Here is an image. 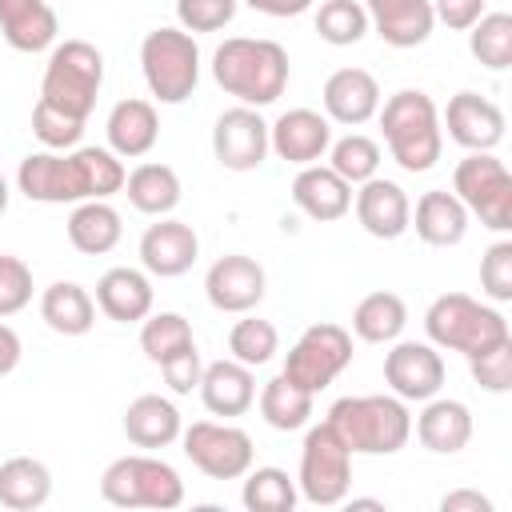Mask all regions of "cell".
I'll list each match as a JSON object with an SVG mask.
<instances>
[{
    "mask_svg": "<svg viewBox=\"0 0 512 512\" xmlns=\"http://www.w3.org/2000/svg\"><path fill=\"white\" fill-rule=\"evenodd\" d=\"M84 124H88V120L68 116V112H60V108H52L48 100H36V108H32V136H36L48 152H68V148H76L80 136H84Z\"/></svg>",
    "mask_w": 512,
    "mask_h": 512,
    "instance_id": "42",
    "label": "cell"
},
{
    "mask_svg": "<svg viewBox=\"0 0 512 512\" xmlns=\"http://www.w3.org/2000/svg\"><path fill=\"white\" fill-rule=\"evenodd\" d=\"M328 144H332V120L316 108H288L268 124V148L296 168L320 164L328 156Z\"/></svg>",
    "mask_w": 512,
    "mask_h": 512,
    "instance_id": "17",
    "label": "cell"
},
{
    "mask_svg": "<svg viewBox=\"0 0 512 512\" xmlns=\"http://www.w3.org/2000/svg\"><path fill=\"white\" fill-rule=\"evenodd\" d=\"M468 368H472V380L484 392H512V340H504V344L472 356Z\"/></svg>",
    "mask_w": 512,
    "mask_h": 512,
    "instance_id": "46",
    "label": "cell"
},
{
    "mask_svg": "<svg viewBox=\"0 0 512 512\" xmlns=\"http://www.w3.org/2000/svg\"><path fill=\"white\" fill-rule=\"evenodd\" d=\"M324 116L332 124H344V128H360L368 124L376 112H380V84L368 68H336L328 80H324Z\"/></svg>",
    "mask_w": 512,
    "mask_h": 512,
    "instance_id": "21",
    "label": "cell"
},
{
    "mask_svg": "<svg viewBox=\"0 0 512 512\" xmlns=\"http://www.w3.org/2000/svg\"><path fill=\"white\" fill-rule=\"evenodd\" d=\"M96 308L116 320V324H140L152 304H156V292H152V276L144 268H108L100 280H96Z\"/></svg>",
    "mask_w": 512,
    "mask_h": 512,
    "instance_id": "23",
    "label": "cell"
},
{
    "mask_svg": "<svg viewBox=\"0 0 512 512\" xmlns=\"http://www.w3.org/2000/svg\"><path fill=\"white\" fill-rule=\"evenodd\" d=\"M368 12V28L388 44V48H420L432 28V0H360Z\"/></svg>",
    "mask_w": 512,
    "mask_h": 512,
    "instance_id": "22",
    "label": "cell"
},
{
    "mask_svg": "<svg viewBox=\"0 0 512 512\" xmlns=\"http://www.w3.org/2000/svg\"><path fill=\"white\" fill-rule=\"evenodd\" d=\"M380 132L384 144L392 152V160L404 172H428L436 168L440 152H444V128H440V112L432 104L428 92L420 88H400L388 100H380Z\"/></svg>",
    "mask_w": 512,
    "mask_h": 512,
    "instance_id": "3",
    "label": "cell"
},
{
    "mask_svg": "<svg viewBox=\"0 0 512 512\" xmlns=\"http://www.w3.org/2000/svg\"><path fill=\"white\" fill-rule=\"evenodd\" d=\"M196 388H200L204 408H208L212 416H224V420L244 416V412L256 404V376H252L248 364H240V360H232V356L204 364Z\"/></svg>",
    "mask_w": 512,
    "mask_h": 512,
    "instance_id": "27",
    "label": "cell"
},
{
    "mask_svg": "<svg viewBox=\"0 0 512 512\" xmlns=\"http://www.w3.org/2000/svg\"><path fill=\"white\" fill-rule=\"evenodd\" d=\"M228 352H232V360H240L248 368H260L280 352V332H276L272 320H260V316L244 312V320H236L232 332H228Z\"/></svg>",
    "mask_w": 512,
    "mask_h": 512,
    "instance_id": "41",
    "label": "cell"
},
{
    "mask_svg": "<svg viewBox=\"0 0 512 512\" xmlns=\"http://www.w3.org/2000/svg\"><path fill=\"white\" fill-rule=\"evenodd\" d=\"M504 112L496 100L480 96V92H456L440 116V128L448 132V140H456L468 152H492L504 140Z\"/></svg>",
    "mask_w": 512,
    "mask_h": 512,
    "instance_id": "18",
    "label": "cell"
},
{
    "mask_svg": "<svg viewBox=\"0 0 512 512\" xmlns=\"http://www.w3.org/2000/svg\"><path fill=\"white\" fill-rule=\"evenodd\" d=\"M104 88V52L88 40H60L48 48L44 80H40V100L52 108L88 120L96 108V96Z\"/></svg>",
    "mask_w": 512,
    "mask_h": 512,
    "instance_id": "6",
    "label": "cell"
},
{
    "mask_svg": "<svg viewBox=\"0 0 512 512\" xmlns=\"http://www.w3.org/2000/svg\"><path fill=\"white\" fill-rule=\"evenodd\" d=\"M352 456H396L412 436V412L400 396H340L324 416Z\"/></svg>",
    "mask_w": 512,
    "mask_h": 512,
    "instance_id": "4",
    "label": "cell"
},
{
    "mask_svg": "<svg viewBox=\"0 0 512 512\" xmlns=\"http://www.w3.org/2000/svg\"><path fill=\"white\" fill-rule=\"evenodd\" d=\"M0 36L16 52H48L60 36V20L48 0H0Z\"/></svg>",
    "mask_w": 512,
    "mask_h": 512,
    "instance_id": "29",
    "label": "cell"
},
{
    "mask_svg": "<svg viewBox=\"0 0 512 512\" xmlns=\"http://www.w3.org/2000/svg\"><path fill=\"white\" fill-rule=\"evenodd\" d=\"M40 320L60 336H84L96 324V300L76 280H56L40 292Z\"/></svg>",
    "mask_w": 512,
    "mask_h": 512,
    "instance_id": "32",
    "label": "cell"
},
{
    "mask_svg": "<svg viewBox=\"0 0 512 512\" xmlns=\"http://www.w3.org/2000/svg\"><path fill=\"white\" fill-rule=\"evenodd\" d=\"M8 200H12V192H8V180L0 176V216L8 212Z\"/></svg>",
    "mask_w": 512,
    "mask_h": 512,
    "instance_id": "51",
    "label": "cell"
},
{
    "mask_svg": "<svg viewBox=\"0 0 512 512\" xmlns=\"http://www.w3.org/2000/svg\"><path fill=\"white\" fill-rule=\"evenodd\" d=\"M268 292V276H264V264L244 256V252H228L220 260H212L208 276H204V296L216 312H228V316H244L252 312Z\"/></svg>",
    "mask_w": 512,
    "mask_h": 512,
    "instance_id": "16",
    "label": "cell"
},
{
    "mask_svg": "<svg viewBox=\"0 0 512 512\" xmlns=\"http://www.w3.org/2000/svg\"><path fill=\"white\" fill-rule=\"evenodd\" d=\"M480 292L496 304L512 300V240H496L480 256Z\"/></svg>",
    "mask_w": 512,
    "mask_h": 512,
    "instance_id": "43",
    "label": "cell"
},
{
    "mask_svg": "<svg viewBox=\"0 0 512 512\" xmlns=\"http://www.w3.org/2000/svg\"><path fill=\"white\" fill-rule=\"evenodd\" d=\"M124 176V160L112 148L76 144L68 152H28L16 168V188L36 204H80L116 196Z\"/></svg>",
    "mask_w": 512,
    "mask_h": 512,
    "instance_id": "1",
    "label": "cell"
},
{
    "mask_svg": "<svg viewBox=\"0 0 512 512\" xmlns=\"http://www.w3.org/2000/svg\"><path fill=\"white\" fill-rule=\"evenodd\" d=\"M124 224L108 200H80L68 216V244L84 256H104L120 244Z\"/></svg>",
    "mask_w": 512,
    "mask_h": 512,
    "instance_id": "33",
    "label": "cell"
},
{
    "mask_svg": "<svg viewBox=\"0 0 512 512\" xmlns=\"http://www.w3.org/2000/svg\"><path fill=\"white\" fill-rule=\"evenodd\" d=\"M440 512H492V500L476 488H456L440 500Z\"/></svg>",
    "mask_w": 512,
    "mask_h": 512,
    "instance_id": "48",
    "label": "cell"
},
{
    "mask_svg": "<svg viewBox=\"0 0 512 512\" xmlns=\"http://www.w3.org/2000/svg\"><path fill=\"white\" fill-rule=\"evenodd\" d=\"M140 352L164 372V380L176 396H188L200 384L204 364L196 352L192 324L180 312H148L140 320Z\"/></svg>",
    "mask_w": 512,
    "mask_h": 512,
    "instance_id": "11",
    "label": "cell"
},
{
    "mask_svg": "<svg viewBox=\"0 0 512 512\" xmlns=\"http://www.w3.org/2000/svg\"><path fill=\"white\" fill-rule=\"evenodd\" d=\"M104 136H108V148L120 156V160H140L156 148L160 140V116H156V104L152 100H140V96H128V100H116L108 120H104Z\"/></svg>",
    "mask_w": 512,
    "mask_h": 512,
    "instance_id": "24",
    "label": "cell"
},
{
    "mask_svg": "<svg viewBox=\"0 0 512 512\" xmlns=\"http://www.w3.org/2000/svg\"><path fill=\"white\" fill-rule=\"evenodd\" d=\"M268 120L260 116V108L236 104L224 108L212 124V156L220 168L228 172H252L264 164L268 156Z\"/></svg>",
    "mask_w": 512,
    "mask_h": 512,
    "instance_id": "15",
    "label": "cell"
},
{
    "mask_svg": "<svg viewBox=\"0 0 512 512\" xmlns=\"http://www.w3.org/2000/svg\"><path fill=\"white\" fill-rule=\"evenodd\" d=\"M140 72L160 104H184L200 84V48L184 28H152L140 40Z\"/></svg>",
    "mask_w": 512,
    "mask_h": 512,
    "instance_id": "8",
    "label": "cell"
},
{
    "mask_svg": "<svg viewBox=\"0 0 512 512\" xmlns=\"http://www.w3.org/2000/svg\"><path fill=\"white\" fill-rule=\"evenodd\" d=\"M380 160H384L380 156V144L372 136H364V132H348V136H340V140L328 144V168L336 176H344L348 184L372 180L380 172Z\"/></svg>",
    "mask_w": 512,
    "mask_h": 512,
    "instance_id": "39",
    "label": "cell"
},
{
    "mask_svg": "<svg viewBox=\"0 0 512 512\" xmlns=\"http://www.w3.org/2000/svg\"><path fill=\"white\" fill-rule=\"evenodd\" d=\"M352 208H356L360 228L376 240H400L408 232V220H412L408 192L396 180H384V176H372V180L356 184Z\"/></svg>",
    "mask_w": 512,
    "mask_h": 512,
    "instance_id": "20",
    "label": "cell"
},
{
    "mask_svg": "<svg viewBox=\"0 0 512 512\" xmlns=\"http://www.w3.org/2000/svg\"><path fill=\"white\" fill-rule=\"evenodd\" d=\"M240 0H176V20L184 32H220L236 20Z\"/></svg>",
    "mask_w": 512,
    "mask_h": 512,
    "instance_id": "44",
    "label": "cell"
},
{
    "mask_svg": "<svg viewBox=\"0 0 512 512\" xmlns=\"http://www.w3.org/2000/svg\"><path fill=\"white\" fill-rule=\"evenodd\" d=\"M468 52L492 68L504 72L512 64V16L508 12H484L472 28H468Z\"/></svg>",
    "mask_w": 512,
    "mask_h": 512,
    "instance_id": "38",
    "label": "cell"
},
{
    "mask_svg": "<svg viewBox=\"0 0 512 512\" xmlns=\"http://www.w3.org/2000/svg\"><path fill=\"white\" fill-rule=\"evenodd\" d=\"M312 400H316V396L304 392V388H296L284 372L272 376V380L260 388V396H256L264 424L276 428V432H300V428H308V420H312Z\"/></svg>",
    "mask_w": 512,
    "mask_h": 512,
    "instance_id": "36",
    "label": "cell"
},
{
    "mask_svg": "<svg viewBox=\"0 0 512 512\" xmlns=\"http://www.w3.org/2000/svg\"><path fill=\"white\" fill-rule=\"evenodd\" d=\"M352 364V332L324 320V324H308L300 332V340L284 352V376L304 388V392H324L344 368Z\"/></svg>",
    "mask_w": 512,
    "mask_h": 512,
    "instance_id": "12",
    "label": "cell"
},
{
    "mask_svg": "<svg viewBox=\"0 0 512 512\" xmlns=\"http://www.w3.org/2000/svg\"><path fill=\"white\" fill-rule=\"evenodd\" d=\"M424 332H428V344L436 348H448V352H460V356H480L504 340H512V328L504 320L500 308L468 296V292H444L428 304L424 312Z\"/></svg>",
    "mask_w": 512,
    "mask_h": 512,
    "instance_id": "5",
    "label": "cell"
},
{
    "mask_svg": "<svg viewBox=\"0 0 512 512\" xmlns=\"http://www.w3.org/2000/svg\"><path fill=\"white\" fill-rule=\"evenodd\" d=\"M244 488H240V504L248 512H292L296 500H300V488L296 480L276 468V464H264V468H248L244 476Z\"/></svg>",
    "mask_w": 512,
    "mask_h": 512,
    "instance_id": "37",
    "label": "cell"
},
{
    "mask_svg": "<svg viewBox=\"0 0 512 512\" xmlns=\"http://www.w3.org/2000/svg\"><path fill=\"white\" fill-rule=\"evenodd\" d=\"M292 204L316 220V224H332L340 216H348L352 208V184L344 176H336L328 164H304L292 180Z\"/></svg>",
    "mask_w": 512,
    "mask_h": 512,
    "instance_id": "26",
    "label": "cell"
},
{
    "mask_svg": "<svg viewBox=\"0 0 512 512\" xmlns=\"http://www.w3.org/2000/svg\"><path fill=\"white\" fill-rule=\"evenodd\" d=\"M404 324H408V304L396 292H384V288L368 292L352 308V332L364 344H392V340H400Z\"/></svg>",
    "mask_w": 512,
    "mask_h": 512,
    "instance_id": "35",
    "label": "cell"
},
{
    "mask_svg": "<svg viewBox=\"0 0 512 512\" xmlns=\"http://www.w3.org/2000/svg\"><path fill=\"white\" fill-rule=\"evenodd\" d=\"M128 204L144 216H172V208L180 204L184 188H180V176L172 164H160V160H144L136 164L128 176H124V188Z\"/></svg>",
    "mask_w": 512,
    "mask_h": 512,
    "instance_id": "31",
    "label": "cell"
},
{
    "mask_svg": "<svg viewBox=\"0 0 512 512\" xmlns=\"http://www.w3.org/2000/svg\"><path fill=\"white\" fill-rule=\"evenodd\" d=\"M252 12H264V16H276V20H288V16H300L308 12L316 0H244Z\"/></svg>",
    "mask_w": 512,
    "mask_h": 512,
    "instance_id": "49",
    "label": "cell"
},
{
    "mask_svg": "<svg viewBox=\"0 0 512 512\" xmlns=\"http://www.w3.org/2000/svg\"><path fill=\"white\" fill-rule=\"evenodd\" d=\"M292 76L288 52L264 36H232L212 52V80L248 108H268L284 96Z\"/></svg>",
    "mask_w": 512,
    "mask_h": 512,
    "instance_id": "2",
    "label": "cell"
},
{
    "mask_svg": "<svg viewBox=\"0 0 512 512\" xmlns=\"http://www.w3.org/2000/svg\"><path fill=\"white\" fill-rule=\"evenodd\" d=\"M412 432L428 452L456 456L472 440V408L452 396H432V400H424L420 416L412 420Z\"/></svg>",
    "mask_w": 512,
    "mask_h": 512,
    "instance_id": "25",
    "label": "cell"
},
{
    "mask_svg": "<svg viewBox=\"0 0 512 512\" xmlns=\"http://www.w3.org/2000/svg\"><path fill=\"white\" fill-rule=\"evenodd\" d=\"M452 192L484 228H512V172L496 152H468L452 172Z\"/></svg>",
    "mask_w": 512,
    "mask_h": 512,
    "instance_id": "10",
    "label": "cell"
},
{
    "mask_svg": "<svg viewBox=\"0 0 512 512\" xmlns=\"http://www.w3.org/2000/svg\"><path fill=\"white\" fill-rule=\"evenodd\" d=\"M52 496V472L36 456H8L0 464V504L12 512L44 508Z\"/></svg>",
    "mask_w": 512,
    "mask_h": 512,
    "instance_id": "34",
    "label": "cell"
},
{
    "mask_svg": "<svg viewBox=\"0 0 512 512\" xmlns=\"http://www.w3.org/2000/svg\"><path fill=\"white\" fill-rule=\"evenodd\" d=\"M20 356H24V344H20L16 328H8V324L0 320V376H8V372L20 364Z\"/></svg>",
    "mask_w": 512,
    "mask_h": 512,
    "instance_id": "50",
    "label": "cell"
},
{
    "mask_svg": "<svg viewBox=\"0 0 512 512\" xmlns=\"http://www.w3.org/2000/svg\"><path fill=\"white\" fill-rule=\"evenodd\" d=\"M484 12L488 0H432V16L452 32H468Z\"/></svg>",
    "mask_w": 512,
    "mask_h": 512,
    "instance_id": "47",
    "label": "cell"
},
{
    "mask_svg": "<svg viewBox=\"0 0 512 512\" xmlns=\"http://www.w3.org/2000/svg\"><path fill=\"white\" fill-rule=\"evenodd\" d=\"M180 448L208 480H240L256 464L252 436L232 420H192L180 432Z\"/></svg>",
    "mask_w": 512,
    "mask_h": 512,
    "instance_id": "13",
    "label": "cell"
},
{
    "mask_svg": "<svg viewBox=\"0 0 512 512\" xmlns=\"http://www.w3.org/2000/svg\"><path fill=\"white\" fill-rule=\"evenodd\" d=\"M120 428H124V436H128L132 448H168V444L180 440L184 420H180V408L168 396L144 392V396H136L124 408Z\"/></svg>",
    "mask_w": 512,
    "mask_h": 512,
    "instance_id": "30",
    "label": "cell"
},
{
    "mask_svg": "<svg viewBox=\"0 0 512 512\" xmlns=\"http://www.w3.org/2000/svg\"><path fill=\"white\" fill-rule=\"evenodd\" d=\"M296 488L316 508H332V504L348 500V488H352V448L340 440V432L328 420H320V424H312L304 432Z\"/></svg>",
    "mask_w": 512,
    "mask_h": 512,
    "instance_id": "9",
    "label": "cell"
},
{
    "mask_svg": "<svg viewBox=\"0 0 512 512\" xmlns=\"http://www.w3.org/2000/svg\"><path fill=\"white\" fill-rule=\"evenodd\" d=\"M100 496L112 508H160V512H168V508L184 504V480L168 460L148 456V452H132V456L112 460L100 472Z\"/></svg>",
    "mask_w": 512,
    "mask_h": 512,
    "instance_id": "7",
    "label": "cell"
},
{
    "mask_svg": "<svg viewBox=\"0 0 512 512\" xmlns=\"http://www.w3.org/2000/svg\"><path fill=\"white\" fill-rule=\"evenodd\" d=\"M28 304H32V268L20 256L0 252V320L24 312Z\"/></svg>",
    "mask_w": 512,
    "mask_h": 512,
    "instance_id": "45",
    "label": "cell"
},
{
    "mask_svg": "<svg viewBox=\"0 0 512 512\" xmlns=\"http://www.w3.org/2000/svg\"><path fill=\"white\" fill-rule=\"evenodd\" d=\"M196 256H200V236L184 220L156 216V224H148L140 236V264L148 276L176 280L196 264Z\"/></svg>",
    "mask_w": 512,
    "mask_h": 512,
    "instance_id": "19",
    "label": "cell"
},
{
    "mask_svg": "<svg viewBox=\"0 0 512 512\" xmlns=\"http://www.w3.org/2000/svg\"><path fill=\"white\" fill-rule=\"evenodd\" d=\"M468 208L460 204L456 192L448 188H432L416 200L412 208V220L408 228H416V236L428 244V248H456L464 236H468Z\"/></svg>",
    "mask_w": 512,
    "mask_h": 512,
    "instance_id": "28",
    "label": "cell"
},
{
    "mask_svg": "<svg viewBox=\"0 0 512 512\" xmlns=\"http://www.w3.org/2000/svg\"><path fill=\"white\" fill-rule=\"evenodd\" d=\"M316 32L332 48L360 44L368 36V12L360 0H320L316 8Z\"/></svg>",
    "mask_w": 512,
    "mask_h": 512,
    "instance_id": "40",
    "label": "cell"
},
{
    "mask_svg": "<svg viewBox=\"0 0 512 512\" xmlns=\"http://www.w3.org/2000/svg\"><path fill=\"white\" fill-rule=\"evenodd\" d=\"M384 384L404 404H424L444 388V356L428 340H392L384 352Z\"/></svg>",
    "mask_w": 512,
    "mask_h": 512,
    "instance_id": "14",
    "label": "cell"
}]
</instances>
